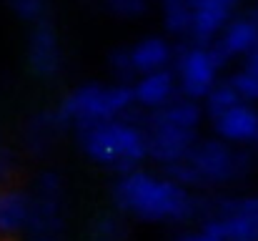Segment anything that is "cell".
<instances>
[{"mask_svg": "<svg viewBox=\"0 0 258 241\" xmlns=\"http://www.w3.org/2000/svg\"><path fill=\"white\" fill-rule=\"evenodd\" d=\"M115 206L146 224H185L198 219L201 199L171 181L166 173L128 171L120 173L113 186Z\"/></svg>", "mask_w": 258, "mask_h": 241, "instance_id": "obj_1", "label": "cell"}, {"mask_svg": "<svg viewBox=\"0 0 258 241\" xmlns=\"http://www.w3.org/2000/svg\"><path fill=\"white\" fill-rule=\"evenodd\" d=\"M78 146L90 161L118 173L136 171L141 161L148 159L146 126L131 116L78 131Z\"/></svg>", "mask_w": 258, "mask_h": 241, "instance_id": "obj_2", "label": "cell"}, {"mask_svg": "<svg viewBox=\"0 0 258 241\" xmlns=\"http://www.w3.org/2000/svg\"><path fill=\"white\" fill-rule=\"evenodd\" d=\"M133 108H136V101H133V88L128 83H110V85L86 83V85L73 88L58 106L68 128H76V131L131 116Z\"/></svg>", "mask_w": 258, "mask_h": 241, "instance_id": "obj_3", "label": "cell"}, {"mask_svg": "<svg viewBox=\"0 0 258 241\" xmlns=\"http://www.w3.org/2000/svg\"><path fill=\"white\" fill-rule=\"evenodd\" d=\"M185 161L190 163L201 188H216L241 181L251 173L253 166L248 151L221 138H198Z\"/></svg>", "mask_w": 258, "mask_h": 241, "instance_id": "obj_4", "label": "cell"}, {"mask_svg": "<svg viewBox=\"0 0 258 241\" xmlns=\"http://www.w3.org/2000/svg\"><path fill=\"white\" fill-rule=\"evenodd\" d=\"M30 196H33V211L25 229L28 241H66V219H63L66 186L60 173L40 171Z\"/></svg>", "mask_w": 258, "mask_h": 241, "instance_id": "obj_5", "label": "cell"}, {"mask_svg": "<svg viewBox=\"0 0 258 241\" xmlns=\"http://www.w3.org/2000/svg\"><path fill=\"white\" fill-rule=\"evenodd\" d=\"M198 221L213 224L226 241H258V196L201 199Z\"/></svg>", "mask_w": 258, "mask_h": 241, "instance_id": "obj_6", "label": "cell"}, {"mask_svg": "<svg viewBox=\"0 0 258 241\" xmlns=\"http://www.w3.org/2000/svg\"><path fill=\"white\" fill-rule=\"evenodd\" d=\"M223 68V61L213 51V45H198L188 43L175 51L173 58V76L178 80V90L185 98L203 101L221 80L218 73Z\"/></svg>", "mask_w": 258, "mask_h": 241, "instance_id": "obj_7", "label": "cell"}, {"mask_svg": "<svg viewBox=\"0 0 258 241\" xmlns=\"http://www.w3.org/2000/svg\"><path fill=\"white\" fill-rule=\"evenodd\" d=\"M143 126H146V141H148V159L156 161L163 168H168L178 161H185L198 141V133L175 128L153 116H148Z\"/></svg>", "mask_w": 258, "mask_h": 241, "instance_id": "obj_8", "label": "cell"}, {"mask_svg": "<svg viewBox=\"0 0 258 241\" xmlns=\"http://www.w3.org/2000/svg\"><path fill=\"white\" fill-rule=\"evenodd\" d=\"M28 63L35 76L40 78H53L63 68V51L58 33L50 20H38L33 23V30L28 35Z\"/></svg>", "mask_w": 258, "mask_h": 241, "instance_id": "obj_9", "label": "cell"}, {"mask_svg": "<svg viewBox=\"0 0 258 241\" xmlns=\"http://www.w3.org/2000/svg\"><path fill=\"white\" fill-rule=\"evenodd\" d=\"M213 51L223 63L233 58H248L253 51H258V20L253 18V13L233 15L216 38Z\"/></svg>", "mask_w": 258, "mask_h": 241, "instance_id": "obj_10", "label": "cell"}, {"mask_svg": "<svg viewBox=\"0 0 258 241\" xmlns=\"http://www.w3.org/2000/svg\"><path fill=\"white\" fill-rule=\"evenodd\" d=\"M238 0H196L193 8V23H190V43L198 45H213L226 23L233 18Z\"/></svg>", "mask_w": 258, "mask_h": 241, "instance_id": "obj_11", "label": "cell"}, {"mask_svg": "<svg viewBox=\"0 0 258 241\" xmlns=\"http://www.w3.org/2000/svg\"><path fill=\"white\" fill-rule=\"evenodd\" d=\"M66 128H68V123L63 121L58 108L38 111L28 118V123L23 128V146L33 156H45L55 149V143L60 141Z\"/></svg>", "mask_w": 258, "mask_h": 241, "instance_id": "obj_12", "label": "cell"}, {"mask_svg": "<svg viewBox=\"0 0 258 241\" xmlns=\"http://www.w3.org/2000/svg\"><path fill=\"white\" fill-rule=\"evenodd\" d=\"M213 131L221 141L231 146H251L258 143V108L251 103H238L223 116L213 118Z\"/></svg>", "mask_w": 258, "mask_h": 241, "instance_id": "obj_13", "label": "cell"}, {"mask_svg": "<svg viewBox=\"0 0 258 241\" xmlns=\"http://www.w3.org/2000/svg\"><path fill=\"white\" fill-rule=\"evenodd\" d=\"M131 88H133L136 108H143L148 113H156V111L166 108L171 101H175L180 95L178 80H175L171 68L158 71V73H148V76H138Z\"/></svg>", "mask_w": 258, "mask_h": 241, "instance_id": "obj_14", "label": "cell"}, {"mask_svg": "<svg viewBox=\"0 0 258 241\" xmlns=\"http://www.w3.org/2000/svg\"><path fill=\"white\" fill-rule=\"evenodd\" d=\"M131 58H133L136 73L148 76V73L168 71L173 66L175 51L163 35H146L136 45H131Z\"/></svg>", "mask_w": 258, "mask_h": 241, "instance_id": "obj_15", "label": "cell"}, {"mask_svg": "<svg viewBox=\"0 0 258 241\" xmlns=\"http://www.w3.org/2000/svg\"><path fill=\"white\" fill-rule=\"evenodd\" d=\"M33 196L20 188H0V236H15L28 229Z\"/></svg>", "mask_w": 258, "mask_h": 241, "instance_id": "obj_16", "label": "cell"}, {"mask_svg": "<svg viewBox=\"0 0 258 241\" xmlns=\"http://www.w3.org/2000/svg\"><path fill=\"white\" fill-rule=\"evenodd\" d=\"M148 116H153V118H158V121H163V123H171L175 128L198 133V126H201V118H203V108H201V101L178 95L166 108H161V111H156V113H148Z\"/></svg>", "mask_w": 258, "mask_h": 241, "instance_id": "obj_17", "label": "cell"}, {"mask_svg": "<svg viewBox=\"0 0 258 241\" xmlns=\"http://www.w3.org/2000/svg\"><path fill=\"white\" fill-rule=\"evenodd\" d=\"M196 0H163V25L171 35H188Z\"/></svg>", "mask_w": 258, "mask_h": 241, "instance_id": "obj_18", "label": "cell"}, {"mask_svg": "<svg viewBox=\"0 0 258 241\" xmlns=\"http://www.w3.org/2000/svg\"><path fill=\"white\" fill-rule=\"evenodd\" d=\"M90 241H128V226L118 214H100L90 224Z\"/></svg>", "mask_w": 258, "mask_h": 241, "instance_id": "obj_19", "label": "cell"}, {"mask_svg": "<svg viewBox=\"0 0 258 241\" xmlns=\"http://www.w3.org/2000/svg\"><path fill=\"white\" fill-rule=\"evenodd\" d=\"M206 111H208V116L211 118H218V116H223L226 111H231L233 106H238V103H243L241 98H238V93H236V88L228 83V80H221L206 98Z\"/></svg>", "mask_w": 258, "mask_h": 241, "instance_id": "obj_20", "label": "cell"}, {"mask_svg": "<svg viewBox=\"0 0 258 241\" xmlns=\"http://www.w3.org/2000/svg\"><path fill=\"white\" fill-rule=\"evenodd\" d=\"M108 68H110L115 83H128V85H133V80L138 78L136 66H133V58H131V48H118V51H113L110 58H108Z\"/></svg>", "mask_w": 258, "mask_h": 241, "instance_id": "obj_21", "label": "cell"}, {"mask_svg": "<svg viewBox=\"0 0 258 241\" xmlns=\"http://www.w3.org/2000/svg\"><path fill=\"white\" fill-rule=\"evenodd\" d=\"M228 83L236 88V93H238V98L243 103H251L253 106V101H258V78H253L251 73H246L243 68L238 73H233L228 78Z\"/></svg>", "mask_w": 258, "mask_h": 241, "instance_id": "obj_22", "label": "cell"}, {"mask_svg": "<svg viewBox=\"0 0 258 241\" xmlns=\"http://www.w3.org/2000/svg\"><path fill=\"white\" fill-rule=\"evenodd\" d=\"M8 8L23 18V20H30V23H38L43 20V13H45V0H5Z\"/></svg>", "mask_w": 258, "mask_h": 241, "instance_id": "obj_23", "label": "cell"}, {"mask_svg": "<svg viewBox=\"0 0 258 241\" xmlns=\"http://www.w3.org/2000/svg\"><path fill=\"white\" fill-rule=\"evenodd\" d=\"M105 8L118 18H136V15L146 13L148 0H105Z\"/></svg>", "mask_w": 258, "mask_h": 241, "instance_id": "obj_24", "label": "cell"}, {"mask_svg": "<svg viewBox=\"0 0 258 241\" xmlns=\"http://www.w3.org/2000/svg\"><path fill=\"white\" fill-rule=\"evenodd\" d=\"M173 241H226V239L221 236V231H218L213 224H208V221H198L196 229H188V231L178 234Z\"/></svg>", "mask_w": 258, "mask_h": 241, "instance_id": "obj_25", "label": "cell"}, {"mask_svg": "<svg viewBox=\"0 0 258 241\" xmlns=\"http://www.w3.org/2000/svg\"><path fill=\"white\" fill-rule=\"evenodd\" d=\"M15 166H18L15 154H13L8 146H0V186H3V183H8V181L13 178Z\"/></svg>", "mask_w": 258, "mask_h": 241, "instance_id": "obj_26", "label": "cell"}, {"mask_svg": "<svg viewBox=\"0 0 258 241\" xmlns=\"http://www.w3.org/2000/svg\"><path fill=\"white\" fill-rule=\"evenodd\" d=\"M246 73H251L253 78H258V51H253L248 58H246V66H243Z\"/></svg>", "mask_w": 258, "mask_h": 241, "instance_id": "obj_27", "label": "cell"}, {"mask_svg": "<svg viewBox=\"0 0 258 241\" xmlns=\"http://www.w3.org/2000/svg\"><path fill=\"white\" fill-rule=\"evenodd\" d=\"M253 18H256V20H258V5H256V10H253Z\"/></svg>", "mask_w": 258, "mask_h": 241, "instance_id": "obj_28", "label": "cell"}]
</instances>
